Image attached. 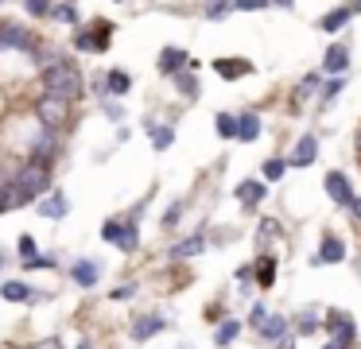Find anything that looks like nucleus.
<instances>
[{
	"instance_id": "nucleus-1",
	"label": "nucleus",
	"mask_w": 361,
	"mask_h": 349,
	"mask_svg": "<svg viewBox=\"0 0 361 349\" xmlns=\"http://www.w3.org/2000/svg\"><path fill=\"white\" fill-rule=\"evenodd\" d=\"M43 93L71 105V101H78L82 93H86V78H82V70L66 59V62H59L55 70H47V74H43Z\"/></svg>"
},
{
	"instance_id": "nucleus-2",
	"label": "nucleus",
	"mask_w": 361,
	"mask_h": 349,
	"mask_svg": "<svg viewBox=\"0 0 361 349\" xmlns=\"http://www.w3.org/2000/svg\"><path fill=\"white\" fill-rule=\"evenodd\" d=\"M12 183L20 186V190L27 194V198H39V194H51V167H43V163L27 159L24 167L12 175Z\"/></svg>"
},
{
	"instance_id": "nucleus-3",
	"label": "nucleus",
	"mask_w": 361,
	"mask_h": 349,
	"mask_svg": "<svg viewBox=\"0 0 361 349\" xmlns=\"http://www.w3.org/2000/svg\"><path fill=\"white\" fill-rule=\"evenodd\" d=\"M0 51H27V54H35L32 27H24V23H16V20L0 23Z\"/></svg>"
},
{
	"instance_id": "nucleus-4",
	"label": "nucleus",
	"mask_w": 361,
	"mask_h": 349,
	"mask_svg": "<svg viewBox=\"0 0 361 349\" xmlns=\"http://www.w3.org/2000/svg\"><path fill=\"white\" fill-rule=\"evenodd\" d=\"M66 109H71L66 101H59V97H47V93H43V97L35 101V116H39V124H43V128H51V132H55V128H63V121H66Z\"/></svg>"
},
{
	"instance_id": "nucleus-5",
	"label": "nucleus",
	"mask_w": 361,
	"mask_h": 349,
	"mask_svg": "<svg viewBox=\"0 0 361 349\" xmlns=\"http://www.w3.org/2000/svg\"><path fill=\"white\" fill-rule=\"evenodd\" d=\"M326 194H330V202H334V206H345V209L353 206V198H357V194H353V186H350V178H345L342 171H330V175H326Z\"/></svg>"
},
{
	"instance_id": "nucleus-6",
	"label": "nucleus",
	"mask_w": 361,
	"mask_h": 349,
	"mask_svg": "<svg viewBox=\"0 0 361 349\" xmlns=\"http://www.w3.org/2000/svg\"><path fill=\"white\" fill-rule=\"evenodd\" d=\"M326 322H330V333H334L330 341H338L342 349H350V345H353V338H357V330H353V318L345 314V310H330Z\"/></svg>"
},
{
	"instance_id": "nucleus-7",
	"label": "nucleus",
	"mask_w": 361,
	"mask_h": 349,
	"mask_svg": "<svg viewBox=\"0 0 361 349\" xmlns=\"http://www.w3.org/2000/svg\"><path fill=\"white\" fill-rule=\"evenodd\" d=\"M59 152H63V144H59V136L51 128H43V136L32 144V159L43 163V167H51V163L59 159Z\"/></svg>"
},
{
	"instance_id": "nucleus-8",
	"label": "nucleus",
	"mask_w": 361,
	"mask_h": 349,
	"mask_svg": "<svg viewBox=\"0 0 361 349\" xmlns=\"http://www.w3.org/2000/svg\"><path fill=\"white\" fill-rule=\"evenodd\" d=\"M71 279L78 287H97V279H102V260H74V268H71Z\"/></svg>"
},
{
	"instance_id": "nucleus-9",
	"label": "nucleus",
	"mask_w": 361,
	"mask_h": 349,
	"mask_svg": "<svg viewBox=\"0 0 361 349\" xmlns=\"http://www.w3.org/2000/svg\"><path fill=\"white\" fill-rule=\"evenodd\" d=\"M0 295L8 302H35V299H47L43 291H35V287H27L24 279H8V283H0Z\"/></svg>"
},
{
	"instance_id": "nucleus-10",
	"label": "nucleus",
	"mask_w": 361,
	"mask_h": 349,
	"mask_svg": "<svg viewBox=\"0 0 361 349\" xmlns=\"http://www.w3.org/2000/svg\"><path fill=\"white\" fill-rule=\"evenodd\" d=\"M159 74H183V70H187V51H183V47H164V51H159Z\"/></svg>"
},
{
	"instance_id": "nucleus-11",
	"label": "nucleus",
	"mask_w": 361,
	"mask_h": 349,
	"mask_svg": "<svg viewBox=\"0 0 361 349\" xmlns=\"http://www.w3.org/2000/svg\"><path fill=\"white\" fill-rule=\"evenodd\" d=\"M314 159H319V136H303L295 144V152H291L288 167H311Z\"/></svg>"
},
{
	"instance_id": "nucleus-12",
	"label": "nucleus",
	"mask_w": 361,
	"mask_h": 349,
	"mask_svg": "<svg viewBox=\"0 0 361 349\" xmlns=\"http://www.w3.org/2000/svg\"><path fill=\"white\" fill-rule=\"evenodd\" d=\"M345 66H350V51H345V43H334L326 47V59H322V70H326L330 78H342Z\"/></svg>"
},
{
	"instance_id": "nucleus-13",
	"label": "nucleus",
	"mask_w": 361,
	"mask_h": 349,
	"mask_svg": "<svg viewBox=\"0 0 361 349\" xmlns=\"http://www.w3.org/2000/svg\"><path fill=\"white\" fill-rule=\"evenodd\" d=\"M39 217H47V221H59V217H66V209H71V202H66V194L63 190H51L47 198L39 202Z\"/></svg>"
},
{
	"instance_id": "nucleus-14",
	"label": "nucleus",
	"mask_w": 361,
	"mask_h": 349,
	"mask_svg": "<svg viewBox=\"0 0 361 349\" xmlns=\"http://www.w3.org/2000/svg\"><path fill=\"white\" fill-rule=\"evenodd\" d=\"M260 333H264L268 341H276V345H280L283 338H291V322L283 314H268L264 322H260Z\"/></svg>"
},
{
	"instance_id": "nucleus-15",
	"label": "nucleus",
	"mask_w": 361,
	"mask_h": 349,
	"mask_svg": "<svg viewBox=\"0 0 361 349\" xmlns=\"http://www.w3.org/2000/svg\"><path fill=\"white\" fill-rule=\"evenodd\" d=\"M159 330H164V318H159V314L133 318V341H148V338H156Z\"/></svg>"
},
{
	"instance_id": "nucleus-16",
	"label": "nucleus",
	"mask_w": 361,
	"mask_h": 349,
	"mask_svg": "<svg viewBox=\"0 0 361 349\" xmlns=\"http://www.w3.org/2000/svg\"><path fill=\"white\" fill-rule=\"evenodd\" d=\"M214 70H218L226 82H237V78L252 74V62H245V59H214Z\"/></svg>"
},
{
	"instance_id": "nucleus-17",
	"label": "nucleus",
	"mask_w": 361,
	"mask_h": 349,
	"mask_svg": "<svg viewBox=\"0 0 361 349\" xmlns=\"http://www.w3.org/2000/svg\"><path fill=\"white\" fill-rule=\"evenodd\" d=\"M342 260H345V245H342V240H338V237H322L314 264H342Z\"/></svg>"
},
{
	"instance_id": "nucleus-18",
	"label": "nucleus",
	"mask_w": 361,
	"mask_h": 349,
	"mask_svg": "<svg viewBox=\"0 0 361 349\" xmlns=\"http://www.w3.org/2000/svg\"><path fill=\"white\" fill-rule=\"evenodd\" d=\"M144 128H148V136H152V147H156V152H167V147L175 144V128H171V124L144 121Z\"/></svg>"
},
{
	"instance_id": "nucleus-19",
	"label": "nucleus",
	"mask_w": 361,
	"mask_h": 349,
	"mask_svg": "<svg viewBox=\"0 0 361 349\" xmlns=\"http://www.w3.org/2000/svg\"><path fill=\"white\" fill-rule=\"evenodd\" d=\"M128 90H133V74H128V70H109V74H105V93H109V97H125Z\"/></svg>"
},
{
	"instance_id": "nucleus-20",
	"label": "nucleus",
	"mask_w": 361,
	"mask_h": 349,
	"mask_svg": "<svg viewBox=\"0 0 361 349\" xmlns=\"http://www.w3.org/2000/svg\"><path fill=\"white\" fill-rule=\"evenodd\" d=\"M237 202H245V206H260V202H264V183H260V178H245V183H237Z\"/></svg>"
},
{
	"instance_id": "nucleus-21",
	"label": "nucleus",
	"mask_w": 361,
	"mask_h": 349,
	"mask_svg": "<svg viewBox=\"0 0 361 349\" xmlns=\"http://www.w3.org/2000/svg\"><path fill=\"white\" fill-rule=\"evenodd\" d=\"M59 62H66L63 47H51V43H43L39 51H35V66H39V74H47V70H55Z\"/></svg>"
},
{
	"instance_id": "nucleus-22",
	"label": "nucleus",
	"mask_w": 361,
	"mask_h": 349,
	"mask_svg": "<svg viewBox=\"0 0 361 349\" xmlns=\"http://www.w3.org/2000/svg\"><path fill=\"white\" fill-rule=\"evenodd\" d=\"M257 136H260V113H241L237 116V140L252 144Z\"/></svg>"
},
{
	"instance_id": "nucleus-23",
	"label": "nucleus",
	"mask_w": 361,
	"mask_h": 349,
	"mask_svg": "<svg viewBox=\"0 0 361 349\" xmlns=\"http://www.w3.org/2000/svg\"><path fill=\"white\" fill-rule=\"evenodd\" d=\"M113 245H117L121 252H136V248H140V229H136L133 221H121V233H117Z\"/></svg>"
},
{
	"instance_id": "nucleus-24",
	"label": "nucleus",
	"mask_w": 361,
	"mask_h": 349,
	"mask_svg": "<svg viewBox=\"0 0 361 349\" xmlns=\"http://www.w3.org/2000/svg\"><path fill=\"white\" fill-rule=\"evenodd\" d=\"M202 248H206V237H202V233H195V237L179 240V245L171 248V260H187V256H198Z\"/></svg>"
},
{
	"instance_id": "nucleus-25",
	"label": "nucleus",
	"mask_w": 361,
	"mask_h": 349,
	"mask_svg": "<svg viewBox=\"0 0 361 349\" xmlns=\"http://www.w3.org/2000/svg\"><path fill=\"white\" fill-rule=\"evenodd\" d=\"M237 333H241V322H233V318H226V322L214 330V345L218 349H226V345H233L237 341Z\"/></svg>"
},
{
	"instance_id": "nucleus-26",
	"label": "nucleus",
	"mask_w": 361,
	"mask_h": 349,
	"mask_svg": "<svg viewBox=\"0 0 361 349\" xmlns=\"http://www.w3.org/2000/svg\"><path fill=\"white\" fill-rule=\"evenodd\" d=\"M350 4H345V8H334V12H326V16H322V20H319V27L322 31H342L345 27V23H350Z\"/></svg>"
},
{
	"instance_id": "nucleus-27",
	"label": "nucleus",
	"mask_w": 361,
	"mask_h": 349,
	"mask_svg": "<svg viewBox=\"0 0 361 349\" xmlns=\"http://www.w3.org/2000/svg\"><path fill=\"white\" fill-rule=\"evenodd\" d=\"M252 276L260 279V287H272L276 283V260L272 256H260V260L252 264Z\"/></svg>"
},
{
	"instance_id": "nucleus-28",
	"label": "nucleus",
	"mask_w": 361,
	"mask_h": 349,
	"mask_svg": "<svg viewBox=\"0 0 361 349\" xmlns=\"http://www.w3.org/2000/svg\"><path fill=\"white\" fill-rule=\"evenodd\" d=\"M175 90L183 93V97H190V101H198V78L195 74H187V70H183V74H175Z\"/></svg>"
},
{
	"instance_id": "nucleus-29",
	"label": "nucleus",
	"mask_w": 361,
	"mask_h": 349,
	"mask_svg": "<svg viewBox=\"0 0 361 349\" xmlns=\"http://www.w3.org/2000/svg\"><path fill=\"white\" fill-rule=\"evenodd\" d=\"M319 90H322V78H319V74H307L303 82L295 85V101H307V97H314Z\"/></svg>"
},
{
	"instance_id": "nucleus-30",
	"label": "nucleus",
	"mask_w": 361,
	"mask_h": 349,
	"mask_svg": "<svg viewBox=\"0 0 361 349\" xmlns=\"http://www.w3.org/2000/svg\"><path fill=\"white\" fill-rule=\"evenodd\" d=\"M283 171H288V159H280V155H272V159H268L264 167H260V175H264L268 183H280V178H283Z\"/></svg>"
},
{
	"instance_id": "nucleus-31",
	"label": "nucleus",
	"mask_w": 361,
	"mask_h": 349,
	"mask_svg": "<svg viewBox=\"0 0 361 349\" xmlns=\"http://www.w3.org/2000/svg\"><path fill=\"white\" fill-rule=\"evenodd\" d=\"M314 330H319V314H314V310H299L295 314V333L307 338V333H314Z\"/></svg>"
},
{
	"instance_id": "nucleus-32",
	"label": "nucleus",
	"mask_w": 361,
	"mask_h": 349,
	"mask_svg": "<svg viewBox=\"0 0 361 349\" xmlns=\"http://www.w3.org/2000/svg\"><path fill=\"white\" fill-rule=\"evenodd\" d=\"M74 51L97 54V43H94V31H90V27H78V31H74Z\"/></svg>"
},
{
	"instance_id": "nucleus-33",
	"label": "nucleus",
	"mask_w": 361,
	"mask_h": 349,
	"mask_svg": "<svg viewBox=\"0 0 361 349\" xmlns=\"http://www.w3.org/2000/svg\"><path fill=\"white\" fill-rule=\"evenodd\" d=\"M283 233V225L276 221V217H264V221H260V229H257V237H260V245H268V240H276Z\"/></svg>"
},
{
	"instance_id": "nucleus-34",
	"label": "nucleus",
	"mask_w": 361,
	"mask_h": 349,
	"mask_svg": "<svg viewBox=\"0 0 361 349\" xmlns=\"http://www.w3.org/2000/svg\"><path fill=\"white\" fill-rule=\"evenodd\" d=\"M27 202H32V198H27V194L20 190L16 183H8V194H4V209H20V206H27Z\"/></svg>"
},
{
	"instance_id": "nucleus-35",
	"label": "nucleus",
	"mask_w": 361,
	"mask_h": 349,
	"mask_svg": "<svg viewBox=\"0 0 361 349\" xmlns=\"http://www.w3.org/2000/svg\"><path fill=\"white\" fill-rule=\"evenodd\" d=\"M51 20H55V23H71V27H74V23H78V12H74V4H55V8H51Z\"/></svg>"
},
{
	"instance_id": "nucleus-36",
	"label": "nucleus",
	"mask_w": 361,
	"mask_h": 349,
	"mask_svg": "<svg viewBox=\"0 0 361 349\" xmlns=\"http://www.w3.org/2000/svg\"><path fill=\"white\" fill-rule=\"evenodd\" d=\"M214 124H218V132L226 140H237V116L233 113H218V121H214Z\"/></svg>"
},
{
	"instance_id": "nucleus-37",
	"label": "nucleus",
	"mask_w": 361,
	"mask_h": 349,
	"mask_svg": "<svg viewBox=\"0 0 361 349\" xmlns=\"http://www.w3.org/2000/svg\"><path fill=\"white\" fill-rule=\"evenodd\" d=\"M229 8H233V0H206V20H221V16L229 12Z\"/></svg>"
},
{
	"instance_id": "nucleus-38",
	"label": "nucleus",
	"mask_w": 361,
	"mask_h": 349,
	"mask_svg": "<svg viewBox=\"0 0 361 349\" xmlns=\"http://www.w3.org/2000/svg\"><path fill=\"white\" fill-rule=\"evenodd\" d=\"M20 256H24V264L39 256V245H35V237H32V233H24V237H20Z\"/></svg>"
},
{
	"instance_id": "nucleus-39",
	"label": "nucleus",
	"mask_w": 361,
	"mask_h": 349,
	"mask_svg": "<svg viewBox=\"0 0 361 349\" xmlns=\"http://www.w3.org/2000/svg\"><path fill=\"white\" fill-rule=\"evenodd\" d=\"M342 85H345V74H342V78H326V85L319 90V93H322V101H334L338 93H342Z\"/></svg>"
},
{
	"instance_id": "nucleus-40",
	"label": "nucleus",
	"mask_w": 361,
	"mask_h": 349,
	"mask_svg": "<svg viewBox=\"0 0 361 349\" xmlns=\"http://www.w3.org/2000/svg\"><path fill=\"white\" fill-rule=\"evenodd\" d=\"M24 8L32 16H51V8H55V4H51V0H24Z\"/></svg>"
},
{
	"instance_id": "nucleus-41",
	"label": "nucleus",
	"mask_w": 361,
	"mask_h": 349,
	"mask_svg": "<svg viewBox=\"0 0 361 349\" xmlns=\"http://www.w3.org/2000/svg\"><path fill=\"white\" fill-rule=\"evenodd\" d=\"M117 233H121V217H109V221L102 225V237L113 245V240H117Z\"/></svg>"
},
{
	"instance_id": "nucleus-42",
	"label": "nucleus",
	"mask_w": 361,
	"mask_h": 349,
	"mask_svg": "<svg viewBox=\"0 0 361 349\" xmlns=\"http://www.w3.org/2000/svg\"><path fill=\"white\" fill-rule=\"evenodd\" d=\"M179 217H183V202H175V206L164 214V225H167V229H175V225H179Z\"/></svg>"
},
{
	"instance_id": "nucleus-43",
	"label": "nucleus",
	"mask_w": 361,
	"mask_h": 349,
	"mask_svg": "<svg viewBox=\"0 0 361 349\" xmlns=\"http://www.w3.org/2000/svg\"><path fill=\"white\" fill-rule=\"evenodd\" d=\"M8 183H12V175L0 167V214H8V209H4V194H8Z\"/></svg>"
},
{
	"instance_id": "nucleus-44",
	"label": "nucleus",
	"mask_w": 361,
	"mask_h": 349,
	"mask_svg": "<svg viewBox=\"0 0 361 349\" xmlns=\"http://www.w3.org/2000/svg\"><path fill=\"white\" fill-rule=\"evenodd\" d=\"M136 295V283H125V287H117V291L109 295V299H117V302H125V299H133Z\"/></svg>"
},
{
	"instance_id": "nucleus-45",
	"label": "nucleus",
	"mask_w": 361,
	"mask_h": 349,
	"mask_svg": "<svg viewBox=\"0 0 361 349\" xmlns=\"http://www.w3.org/2000/svg\"><path fill=\"white\" fill-rule=\"evenodd\" d=\"M268 0H233V8H241V12H257V8H264Z\"/></svg>"
},
{
	"instance_id": "nucleus-46",
	"label": "nucleus",
	"mask_w": 361,
	"mask_h": 349,
	"mask_svg": "<svg viewBox=\"0 0 361 349\" xmlns=\"http://www.w3.org/2000/svg\"><path fill=\"white\" fill-rule=\"evenodd\" d=\"M24 268H32V271H43V268H51V256H35V260H27Z\"/></svg>"
},
{
	"instance_id": "nucleus-47",
	"label": "nucleus",
	"mask_w": 361,
	"mask_h": 349,
	"mask_svg": "<svg viewBox=\"0 0 361 349\" xmlns=\"http://www.w3.org/2000/svg\"><path fill=\"white\" fill-rule=\"evenodd\" d=\"M264 318H268V310H264V307H260V302H257V307H252V314H249V322H252V326H257V330H260V322H264Z\"/></svg>"
},
{
	"instance_id": "nucleus-48",
	"label": "nucleus",
	"mask_w": 361,
	"mask_h": 349,
	"mask_svg": "<svg viewBox=\"0 0 361 349\" xmlns=\"http://www.w3.org/2000/svg\"><path fill=\"white\" fill-rule=\"evenodd\" d=\"M105 116H109V121L117 124L121 116H125V109H121V105H113V101H109V105H105Z\"/></svg>"
},
{
	"instance_id": "nucleus-49",
	"label": "nucleus",
	"mask_w": 361,
	"mask_h": 349,
	"mask_svg": "<svg viewBox=\"0 0 361 349\" xmlns=\"http://www.w3.org/2000/svg\"><path fill=\"white\" fill-rule=\"evenodd\" d=\"M237 279H241V283H249V279H252V264H245V268H237Z\"/></svg>"
},
{
	"instance_id": "nucleus-50",
	"label": "nucleus",
	"mask_w": 361,
	"mask_h": 349,
	"mask_svg": "<svg viewBox=\"0 0 361 349\" xmlns=\"http://www.w3.org/2000/svg\"><path fill=\"white\" fill-rule=\"evenodd\" d=\"M350 214H353V217H361V198H353V206H350Z\"/></svg>"
},
{
	"instance_id": "nucleus-51",
	"label": "nucleus",
	"mask_w": 361,
	"mask_h": 349,
	"mask_svg": "<svg viewBox=\"0 0 361 349\" xmlns=\"http://www.w3.org/2000/svg\"><path fill=\"white\" fill-rule=\"evenodd\" d=\"M268 4H280V8H291L295 0H268Z\"/></svg>"
},
{
	"instance_id": "nucleus-52",
	"label": "nucleus",
	"mask_w": 361,
	"mask_h": 349,
	"mask_svg": "<svg viewBox=\"0 0 361 349\" xmlns=\"http://www.w3.org/2000/svg\"><path fill=\"white\" fill-rule=\"evenodd\" d=\"M4 264H8V252H4V248H0V268H4Z\"/></svg>"
},
{
	"instance_id": "nucleus-53",
	"label": "nucleus",
	"mask_w": 361,
	"mask_h": 349,
	"mask_svg": "<svg viewBox=\"0 0 361 349\" xmlns=\"http://www.w3.org/2000/svg\"><path fill=\"white\" fill-rule=\"evenodd\" d=\"M322 349H342V345H338V341H326V345H322Z\"/></svg>"
},
{
	"instance_id": "nucleus-54",
	"label": "nucleus",
	"mask_w": 361,
	"mask_h": 349,
	"mask_svg": "<svg viewBox=\"0 0 361 349\" xmlns=\"http://www.w3.org/2000/svg\"><path fill=\"white\" fill-rule=\"evenodd\" d=\"M357 147H361V136H357Z\"/></svg>"
},
{
	"instance_id": "nucleus-55",
	"label": "nucleus",
	"mask_w": 361,
	"mask_h": 349,
	"mask_svg": "<svg viewBox=\"0 0 361 349\" xmlns=\"http://www.w3.org/2000/svg\"><path fill=\"white\" fill-rule=\"evenodd\" d=\"M0 4H4V0H0Z\"/></svg>"
},
{
	"instance_id": "nucleus-56",
	"label": "nucleus",
	"mask_w": 361,
	"mask_h": 349,
	"mask_svg": "<svg viewBox=\"0 0 361 349\" xmlns=\"http://www.w3.org/2000/svg\"><path fill=\"white\" fill-rule=\"evenodd\" d=\"M117 4H121V0H117Z\"/></svg>"
}]
</instances>
